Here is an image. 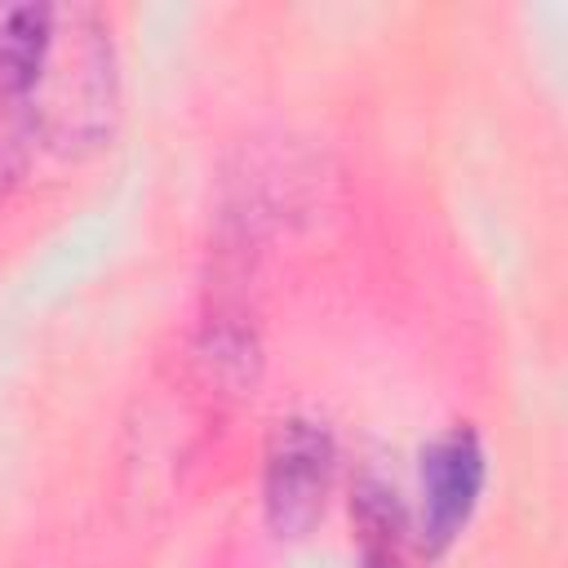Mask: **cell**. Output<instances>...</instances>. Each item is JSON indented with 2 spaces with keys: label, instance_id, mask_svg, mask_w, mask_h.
Wrapping results in <instances>:
<instances>
[{
  "label": "cell",
  "instance_id": "obj_1",
  "mask_svg": "<svg viewBox=\"0 0 568 568\" xmlns=\"http://www.w3.org/2000/svg\"><path fill=\"white\" fill-rule=\"evenodd\" d=\"M36 142L71 155L111 138L115 124V49L93 9H53L44 62L22 93Z\"/></svg>",
  "mask_w": 568,
  "mask_h": 568
},
{
  "label": "cell",
  "instance_id": "obj_2",
  "mask_svg": "<svg viewBox=\"0 0 568 568\" xmlns=\"http://www.w3.org/2000/svg\"><path fill=\"white\" fill-rule=\"evenodd\" d=\"M337 470L333 435L311 417H284L266 439L262 466V510L280 541L306 537L328 506Z\"/></svg>",
  "mask_w": 568,
  "mask_h": 568
},
{
  "label": "cell",
  "instance_id": "obj_3",
  "mask_svg": "<svg viewBox=\"0 0 568 568\" xmlns=\"http://www.w3.org/2000/svg\"><path fill=\"white\" fill-rule=\"evenodd\" d=\"M488 479L484 439L470 426H448L422 448L417 466V537L426 555H444L470 524Z\"/></svg>",
  "mask_w": 568,
  "mask_h": 568
},
{
  "label": "cell",
  "instance_id": "obj_4",
  "mask_svg": "<svg viewBox=\"0 0 568 568\" xmlns=\"http://www.w3.org/2000/svg\"><path fill=\"white\" fill-rule=\"evenodd\" d=\"M53 31V4L0 0V93L18 98L31 89Z\"/></svg>",
  "mask_w": 568,
  "mask_h": 568
},
{
  "label": "cell",
  "instance_id": "obj_5",
  "mask_svg": "<svg viewBox=\"0 0 568 568\" xmlns=\"http://www.w3.org/2000/svg\"><path fill=\"white\" fill-rule=\"evenodd\" d=\"M31 146H36V133H31V120H27L22 102L0 93V200H4V195L18 186V178L27 173Z\"/></svg>",
  "mask_w": 568,
  "mask_h": 568
},
{
  "label": "cell",
  "instance_id": "obj_6",
  "mask_svg": "<svg viewBox=\"0 0 568 568\" xmlns=\"http://www.w3.org/2000/svg\"><path fill=\"white\" fill-rule=\"evenodd\" d=\"M364 568H404V564H399V555H395L390 546L368 541V546H364Z\"/></svg>",
  "mask_w": 568,
  "mask_h": 568
}]
</instances>
